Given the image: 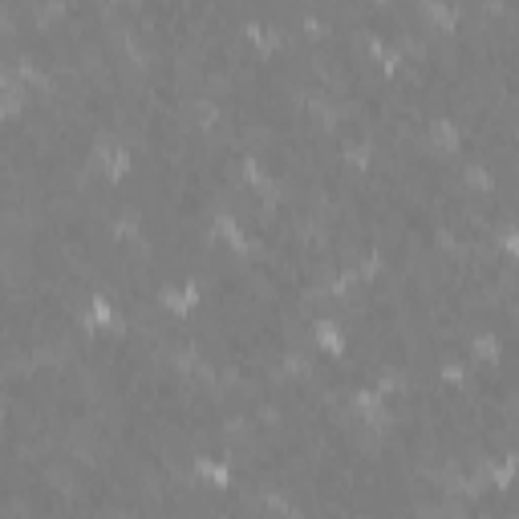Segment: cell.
<instances>
[{"label": "cell", "mask_w": 519, "mask_h": 519, "mask_svg": "<svg viewBox=\"0 0 519 519\" xmlns=\"http://www.w3.org/2000/svg\"><path fill=\"white\" fill-rule=\"evenodd\" d=\"M317 341H321V345H329V349H341V333H337V329H333L329 321L317 329Z\"/></svg>", "instance_id": "1"}]
</instances>
